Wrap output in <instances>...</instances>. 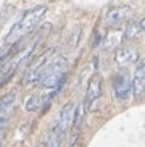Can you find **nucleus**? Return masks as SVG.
<instances>
[{
  "instance_id": "1",
  "label": "nucleus",
  "mask_w": 145,
  "mask_h": 147,
  "mask_svg": "<svg viewBox=\"0 0 145 147\" xmlns=\"http://www.w3.org/2000/svg\"><path fill=\"white\" fill-rule=\"evenodd\" d=\"M45 13H47V7H45V5H37L34 8L28 10V11L23 13V16L10 28V31L7 32V36H5L3 42L7 44V45H15V44H18L21 39H24L28 34H31V31L42 21V18L45 16Z\"/></svg>"
},
{
  "instance_id": "2",
  "label": "nucleus",
  "mask_w": 145,
  "mask_h": 147,
  "mask_svg": "<svg viewBox=\"0 0 145 147\" xmlns=\"http://www.w3.org/2000/svg\"><path fill=\"white\" fill-rule=\"evenodd\" d=\"M66 71H68V60L64 57H55L44 66L37 82H40L45 89L61 87L66 78Z\"/></svg>"
},
{
  "instance_id": "3",
  "label": "nucleus",
  "mask_w": 145,
  "mask_h": 147,
  "mask_svg": "<svg viewBox=\"0 0 145 147\" xmlns=\"http://www.w3.org/2000/svg\"><path fill=\"white\" fill-rule=\"evenodd\" d=\"M102 78L100 76H92L89 79V86H87V92H85V108L87 110H97L100 100H102Z\"/></svg>"
},
{
  "instance_id": "4",
  "label": "nucleus",
  "mask_w": 145,
  "mask_h": 147,
  "mask_svg": "<svg viewBox=\"0 0 145 147\" xmlns=\"http://www.w3.org/2000/svg\"><path fill=\"white\" fill-rule=\"evenodd\" d=\"M52 53H53V50H45L42 55L39 57V58H36V60L28 66L26 74H24V84H31V82H37L39 81L44 66L50 61V55H52Z\"/></svg>"
},
{
  "instance_id": "5",
  "label": "nucleus",
  "mask_w": 145,
  "mask_h": 147,
  "mask_svg": "<svg viewBox=\"0 0 145 147\" xmlns=\"http://www.w3.org/2000/svg\"><path fill=\"white\" fill-rule=\"evenodd\" d=\"M60 87H55V89H48L47 94H40V95H32L26 100V110L28 112H36V110H40V108H47L52 104V100L55 99V95L58 94Z\"/></svg>"
},
{
  "instance_id": "6",
  "label": "nucleus",
  "mask_w": 145,
  "mask_h": 147,
  "mask_svg": "<svg viewBox=\"0 0 145 147\" xmlns=\"http://www.w3.org/2000/svg\"><path fill=\"white\" fill-rule=\"evenodd\" d=\"M72 113H74V105H72L71 102L64 104L63 107L60 108V112L56 113L55 123L52 126V129L58 131L60 134H64L66 129L69 128V125H71V121H72Z\"/></svg>"
},
{
  "instance_id": "7",
  "label": "nucleus",
  "mask_w": 145,
  "mask_h": 147,
  "mask_svg": "<svg viewBox=\"0 0 145 147\" xmlns=\"http://www.w3.org/2000/svg\"><path fill=\"white\" fill-rule=\"evenodd\" d=\"M15 102H16V92H8L0 99V136L7 128V123H8L10 115L13 112Z\"/></svg>"
},
{
  "instance_id": "8",
  "label": "nucleus",
  "mask_w": 145,
  "mask_h": 147,
  "mask_svg": "<svg viewBox=\"0 0 145 147\" xmlns=\"http://www.w3.org/2000/svg\"><path fill=\"white\" fill-rule=\"evenodd\" d=\"M131 7L129 5H121V7H115V8H110L105 15V23L108 26H118L123 21H126L129 16H131Z\"/></svg>"
},
{
  "instance_id": "9",
  "label": "nucleus",
  "mask_w": 145,
  "mask_h": 147,
  "mask_svg": "<svg viewBox=\"0 0 145 147\" xmlns=\"http://www.w3.org/2000/svg\"><path fill=\"white\" fill-rule=\"evenodd\" d=\"M113 89H115L116 99L128 100L129 95L132 94V81L126 74H118L113 81Z\"/></svg>"
},
{
  "instance_id": "10",
  "label": "nucleus",
  "mask_w": 145,
  "mask_h": 147,
  "mask_svg": "<svg viewBox=\"0 0 145 147\" xmlns=\"http://www.w3.org/2000/svg\"><path fill=\"white\" fill-rule=\"evenodd\" d=\"M132 94L136 99H142L145 95V58L139 61L132 79Z\"/></svg>"
},
{
  "instance_id": "11",
  "label": "nucleus",
  "mask_w": 145,
  "mask_h": 147,
  "mask_svg": "<svg viewBox=\"0 0 145 147\" xmlns=\"http://www.w3.org/2000/svg\"><path fill=\"white\" fill-rule=\"evenodd\" d=\"M139 60V52L136 47H119L115 53V61L118 66H128L132 65Z\"/></svg>"
},
{
  "instance_id": "12",
  "label": "nucleus",
  "mask_w": 145,
  "mask_h": 147,
  "mask_svg": "<svg viewBox=\"0 0 145 147\" xmlns=\"http://www.w3.org/2000/svg\"><path fill=\"white\" fill-rule=\"evenodd\" d=\"M85 102H81L74 108V117H72V128H71V142L69 146H74L76 139L79 138V133H81V126H82V121H84V117H85Z\"/></svg>"
},
{
  "instance_id": "13",
  "label": "nucleus",
  "mask_w": 145,
  "mask_h": 147,
  "mask_svg": "<svg viewBox=\"0 0 145 147\" xmlns=\"http://www.w3.org/2000/svg\"><path fill=\"white\" fill-rule=\"evenodd\" d=\"M123 40H124V31H110L103 39V47L107 50H111V49L119 47Z\"/></svg>"
},
{
  "instance_id": "14",
  "label": "nucleus",
  "mask_w": 145,
  "mask_h": 147,
  "mask_svg": "<svg viewBox=\"0 0 145 147\" xmlns=\"http://www.w3.org/2000/svg\"><path fill=\"white\" fill-rule=\"evenodd\" d=\"M139 32H140V26L137 23H128V26L124 28V40H132L134 37H137Z\"/></svg>"
},
{
  "instance_id": "15",
  "label": "nucleus",
  "mask_w": 145,
  "mask_h": 147,
  "mask_svg": "<svg viewBox=\"0 0 145 147\" xmlns=\"http://www.w3.org/2000/svg\"><path fill=\"white\" fill-rule=\"evenodd\" d=\"M61 139H63V134H60L58 131L52 129L48 133V138L45 141V146L47 147H61Z\"/></svg>"
},
{
  "instance_id": "16",
  "label": "nucleus",
  "mask_w": 145,
  "mask_h": 147,
  "mask_svg": "<svg viewBox=\"0 0 145 147\" xmlns=\"http://www.w3.org/2000/svg\"><path fill=\"white\" fill-rule=\"evenodd\" d=\"M100 42H103V37H102V34L100 32H95V39H94V47H97Z\"/></svg>"
},
{
  "instance_id": "17",
  "label": "nucleus",
  "mask_w": 145,
  "mask_h": 147,
  "mask_svg": "<svg viewBox=\"0 0 145 147\" xmlns=\"http://www.w3.org/2000/svg\"><path fill=\"white\" fill-rule=\"evenodd\" d=\"M139 26H140V31H144V32H145V16L140 20V23H139Z\"/></svg>"
},
{
  "instance_id": "18",
  "label": "nucleus",
  "mask_w": 145,
  "mask_h": 147,
  "mask_svg": "<svg viewBox=\"0 0 145 147\" xmlns=\"http://www.w3.org/2000/svg\"><path fill=\"white\" fill-rule=\"evenodd\" d=\"M37 147H39V146H37Z\"/></svg>"
}]
</instances>
